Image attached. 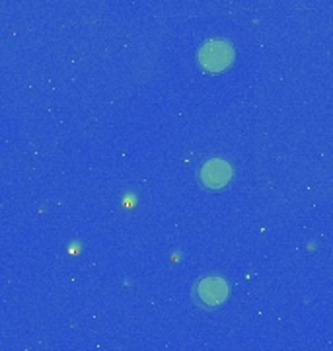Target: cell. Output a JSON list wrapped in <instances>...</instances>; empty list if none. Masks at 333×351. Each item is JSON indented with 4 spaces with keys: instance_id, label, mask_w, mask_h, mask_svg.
I'll list each match as a JSON object with an SVG mask.
<instances>
[{
    "instance_id": "cell-1",
    "label": "cell",
    "mask_w": 333,
    "mask_h": 351,
    "mask_svg": "<svg viewBox=\"0 0 333 351\" xmlns=\"http://www.w3.org/2000/svg\"><path fill=\"white\" fill-rule=\"evenodd\" d=\"M232 59H234V51L230 47V43L221 41V39H212L199 51V61L210 73H221L224 69H228Z\"/></svg>"
},
{
    "instance_id": "cell-2",
    "label": "cell",
    "mask_w": 333,
    "mask_h": 351,
    "mask_svg": "<svg viewBox=\"0 0 333 351\" xmlns=\"http://www.w3.org/2000/svg\"><path fill=\"white\" fill-rule=\"evenodd\" d=\"M226 297H228V285L221 277H205L195 287V299L199 301V304H203L207 308L222 304L226 301Z\"/></svg>"
},
{
    "instance_id": "cell-3",
    "label": "cell",
    "mask_w": 333,
    "mask_h": 351,
    "mask_svg": "<svg viewBox=\"0 0 333 351\" xmlns=\"http://www.w3.org/2000/svg\"><path fill=\"white\" fill-rule=\"evenodd\" d=\"M232 180V166L222 160V158H212L201 168V182L209 189L226 188Z\"/></svg>"
}]
</instances>
